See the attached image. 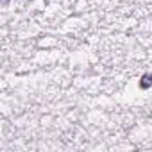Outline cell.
Listing matches in <instances>:
<instances>
[{"instance_id": "cell-1", "label": "cell", "mask_w": 152, "mask_h": 152, "mask_svg": "<svg viewBox=\"0 0 152 152\" xmlns=\"http://www.w3.org/2000/svg\"><path fill=\"white\" fill-rule=\"evenodd\" d=\"M152 86V73H143L140 79V88L141 90H148Z\"/></svg>"}, {"instance_id": "cell-2", "label": "cell", "mask_w": 152, "mask_h": 152, "mask_svg": "<svg viewBox=\"0 0 152 152\" xmlns=\"http://www.w3.org/2000/svg\"><path fill=\"white\" fill-rule=\"evenodd\" d=\"M7 2H9V0H2V4H4V6H6V4H7Z\"/></svg>"}]
</instances>
